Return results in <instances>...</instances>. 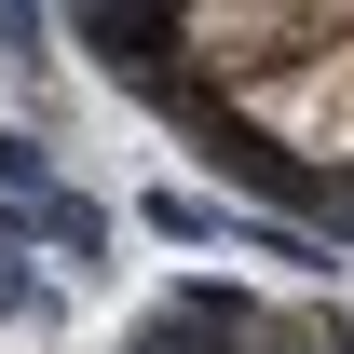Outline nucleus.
I'll return each mask as SVG.
<instances>
[{
  "instance_id": "1",
  "label": "nucleus",
  "mask_w": 354,
  "mask_h": 354,
  "mask_svg": "<svg viewBox=\"0 0 354 354\" xmlns=\"http://www.w3.org/2000/svg\"><path fill=\"white\" fill-rule=\"evenodd\" d=\"M55 28L245 232L354 272V0H55Z\"/></svg>"
},
{
  "instance_id": "2",
  "label": "nucleus",
  "mask_w": 354,
  "mask_h": 354,
  "mask_svg": "<svg viewBox=\"0 0 354 354\" xmlns=\"http://www.w3.org/2000/svg\"><path fill=\"white\" fill-rule=\"evenodd\" d=\"M109 354H354V272H164L123 300Z\"/></svg>"
}]
</instances>
